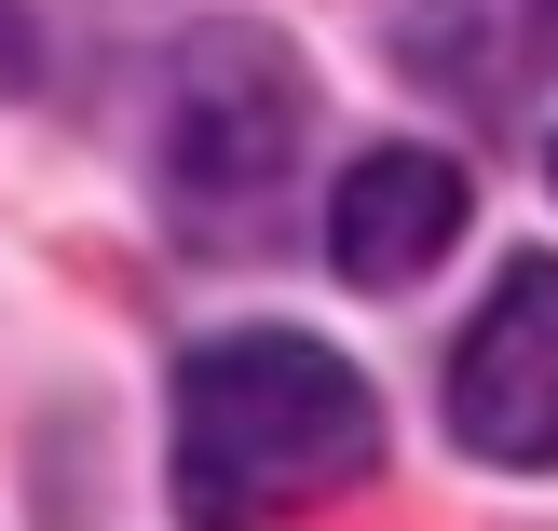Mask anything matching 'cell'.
<instances>
[{
    "instance_id": "cell-1",
    "label": "cell",
    "mask_w": 558,
    "mask_h": 531,
    "mask_svg": "<svg viewBox=\"0 0 558 531\" xmlns=\"http://www.w3.org/2000/svg\"><path fill=\"white\" fill-rule=\"evenodd\" d=\"M381 463V396L354 382V354L300 341V327H232V341L178 354L163 396V491L191 531H272L341 505Z\"/></svg>"
},
{
    "instance_id": "cell-2",
    "label": "cell",
    "mask_w": 558,
    "mask_h": 531,
    "mask_svg": "<svg viewBox=\"0 0 558 531\" xmlns=\"http://www.w3.org/2000/svg\"><path fill=\"white\" fill-rule=\"evenodd\" d=\"M300 136H314V82L272 27H205V41L163 69V218L191 245H259L272 205L300 178Z\"/></svg>"
},
{
    "instance_id": "cell-3",
    "label": "cell",
    "mask_w": 558,
    "mask_h": 531,
    "mask_svg": "<svg viewBox=\"0 0 558 531\" xmlns=\"http://www.w3.org/2000/svg\"><path fill=\"white\" fill-rule=\"evenodd\" d=\"M450 436L518 478L558 463V260H505V287L450 341Z\"/></svg>"
},
{
    "instance_id": "cell-4",
    "label": "cell",
    "mask_w": 558,
    "mask_h": 531,
    "mask_svg": "<svg viewBox=\"0 0 558 531\" xmlns=\"http://www.w3.org/2000/svg\"><path fill=\"white\" fill-rule=\"evenodd\" d=\"M463 245V164L450 150H368V164H341V191H327V260H341V287H368V300H396V287H423L436 260Z\"/></svg>"
},
{
    "instance_id": "cell-5",
    "label": "cell",
    "mask_w": 558,
    "mask_h": 531,
    "mask_svg": "<svg viewBox=\"0 0 558 531\" xmlns=\"http://www.w3.org/2000/svg\"><path fill=\"white\" fill-rule=\"evenodd\" d=\"M409 69L463 109H532L558 82V0H409Z\"/></svg>"
},
{
    "instance_id": "cell-6",
    "label": "cell",
    "mask_w": 558,
    "mask_h": 531,
    "mask_svg": "<svg viewBox=\"0 0 558 531\" xmlns=\"http://www.w3.org/2000/svg\"><path fill=\"white\" fill-rule=\"evenodd\" d=\"M41 82V27H27V0H0V96H27Z\"/></svg>"
},
{
    "instance_id": "cell-7",
    "label": "cell",
    "mask_w": 558,
    "mask_h": 531,
    "mask_svg": "<svg viewBox=\"0 0 558 531\" xmlns=\"http://www.w3.org/2000/svg\"><path fill=\"white\" fill-rule=\"evenodd\" d=\"M545 178H558V150H545Z\"/></svg>"
}]
</instances>
